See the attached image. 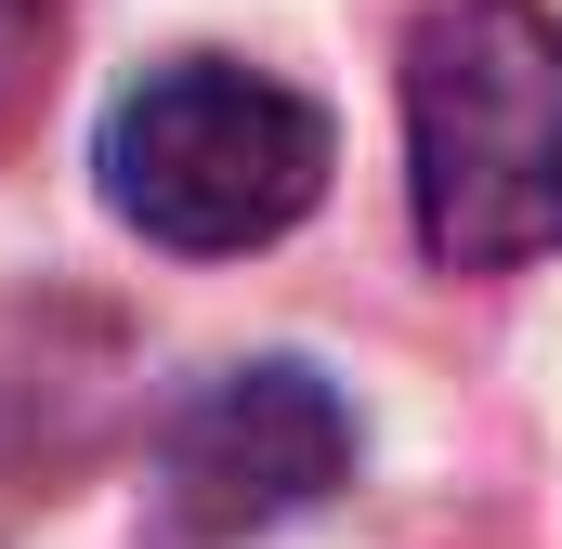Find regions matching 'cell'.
Returning <instances> with one entry per match:
<instances>
[{
    "label": "cell",
    "instance_id": "1",
    "mask_svg": "<svg viewBox=\"0 0 562 549\" xmlns=\"http://www.w3.org/2000/svg\"><path fill=\"white\" fill-rule=\"evenodd\" d=\"M406 197L445 274H510L562 249V13L445 0L406 40Z\"/></svg>",
    "mask_w": 562,
    "mask_h": 549
},
{
    "label": "cell",
    "instance_id": "4",
    "mask_svg": "<svg viewBox=\"0 0 562 549\" xmlns=\"http://www.w3.org/2000/svg\"><path fill=\"white\" fill-rule=\"evenodd\" d=\"M53 13H66V0H0V144L26 132V105H40V79H53Z\"/></svg>",
    "mask_w": 562,
    "mask_h": 549
},
{
    "label": "cell",
    "instance_id": "3",
    "mask_svg": "<svg viewBox=\"0 0 562 549\" xmlns=\"http://www.w3.org/2000/svg\"><path fill=\"white\" fill-rule=\"evenodd\" d=\"M157 471H170V511L196 524V537H249V524H288V511H314L340 471H353V406L314 380V367H223V380H196L170 432H157Z\"/></svg>",
    "mask_w": 562,
    "mask_h": 549
},
{
    "label": "cell",
    "instance_id": "2",
    "mask_svg": "<svg viewBox=\"0 0 562 549\" xmlns=\"http://www.w3.org/2000/svg\"><path fill=\"white\" fill-rule=\"evenodd\" d=\"M327 197V119L223 53H183L105 105V210L157 249H262Z\"/></svg>",
    "mask_w": 562,
    "mask_h": 549
}]
</instances>
